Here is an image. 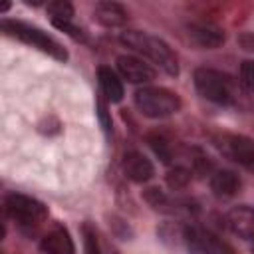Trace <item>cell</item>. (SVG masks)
Masks as SVG:
<instances>
[{
    "label": "cell",
    "mask_w": 254,
    "mask_h": 254,
    "mask_svg": "<svg viewBox=\"0 0 254 254\" xmlns=\"http://www.w3.org/2000/svg\"><path fill=\"white\" fill-rule=\"evenodd\" d=\"M119 42L137 52L139 56L147 58L153 65H157L159 69H163L165 73L169 75H179V60H177V54L171 50V46L153 36V34H147V32H139V30H125L121 32L119 36Z\"/></svg>",
    "instance_id": "obj_1"
},
{
    "label": "cell",
    "mask_w": 254,
    "mask_h": 254,
    "mask_svg": "<svg viewBox=\"0 0 254 254\" xmlns=\"http://www.w3.org/2000/svg\"><path fill=\"white\" fill-rule=\"evenodd\" d=\"M0 26H2V32L6 36H12V38H16V40H20L32 48H38L40 52L52 56L54 60H60V62L67 60V50L54 36L44 32L42 28L32 26V24L22 22V20H8V18H4L0 22Z\"/></svg>",
    "instance_id": "obj_2"
},
{
    "label": "cell",
    "mask_w": 254,
    "mask_h": 254,
    "mask_svg": "<svg viewBox=\"0 0 254 254\" xmlns=\"http://www.w3.org/2000/svg\"><path fill=\"white\" fill-rule=\"evenodd\" d=\"M133 99L141 115L149 119H165V117L175 115L181 109V97L167 87L143 85L135 91Z\"/></svg>",
    "instance_id": "obj_3"
},
{
    "label": "cell",
    "mask_w": 254,
    "mask_h": 254,
    "mask_svg": "<svg viewBox=\"0 0 254 254\" xmlns=\"http://www.w3.org/2000/svg\"><path fill=\"white\" fill-rule=\"evenodd\" d=\"M194 87L196 91L216 105H230L236 99V83L234 79L212 67H198L194 69Z\"/></svg>",
    "instance_id": "obj_4"
},
{
    "label": "cell",
    "mask_w": 254,
    "mask_h": 254,
    "mask_svg": "<svg viewBox=\"0 0 254 254\" xmlns=\"http://www.w3.org/2000/svg\"><path fill=\"white\" fill-rule=\"evenodd\" d=\"M4 208L6 214L24 230H36L38 226H42L48 218V206L28 194H20V192H10L4 198Z\"/></svg>",
    "instance_id": "obj_5"
},
{
    "label": "cell",
    "mask_w": 254,
    "mask_h": 254,
    "mask_svg": "<svg viewBox=\"0 0 254 254\" xmlns=\"http://www.w3.org/2000/svg\"><path fill=\"white\" fill-rule=\"evenodd\" d=\"M183 244L190 254H236L232 244L220 238L206 226L200 224H187L181 232Z\"/></svg>",
    "instance_id": "obj_6"
},
{
    "label": "cell",
    "mask_w": 254,
    "mask_h": 254,
    "mask_svg": "<svg viewBox=\"0 0 254 254\" xmlns=\"http://www.w3.org/2000/svg\"><path fill=\"white\" fill-rule=\"evenodd\" d=\"M214 147L232 163L254 171V141L240 133H218L212 137Z\"/></svg>",
    "instance_id": "obj_7"
},
{
    "label": "cell",
    "mask_w": 254,
    "mask_h": 254,
    "mask_svg": "<svg viewBox=\"0 0 254 254\" xmlns=\"http://www.w3.org/2000/svg\"><path fill=\"white\" fill-rule=\"evenodd\" d=\"M117 71L123 79H127L129 83H135V85H147L157 75V71L151 64H147L139 56H129V54L117 58Z\"/></svg>",
    "instance_id": "obj_8"
},
{
    "label": "cell",
    "mask_w": 254,
    "mask_h": 254,
    "mask_svg": "<svg viewBox=\"0 0 254 254\" xmlns=\"http://www.w3.org/2000/svg\"><path fill=\"white\" fill-rule=\"evenodd\" d=\"M187 30L194 44H198L200 48L214 50L224 44V30L210 20H194L187 26Z\"/></svg>",
    "instance_id": "obj_9"
},
{
    "label": "cell",
    "mask_w": 254,
    "mask_h": 254,
    "mask_svg": "<svg viewBox=\"0 0 254 254\" xmlns=\"http://www.w3.org/2000/svg\"><path fill=\"white\" fill-rule=\"evenodd\" d=\"M226 226L244 240H254V208L248 204L234 206L224 216Z\"/></svg>",
    "instance_id": "obj_10"
},
{
    "label": "cell",
    "mask_w": 254,
    "mask_h": 254,
    "mask_svg": "<svg viewBox=\"0 0 254 254\" xmlns=\"http://www.w3.org/2000/svg\"><path fill=\"white\" fill-rule=\"evenodd\" d=\"M123 173L133 183H147L155 175V167L143 153L127 151L123 155Z\"/></svg>",
    "instance_id": "obj_11"
},
{
    "label": "cell",
    "mask_w": 254,
    "mask_h": 254,
    "mask_svg": "<svg viewBox=\"0 0 254 254\" xmlns=\"http://www.w3.org/2000/svg\"><path fill=\"white\" fill-rule=\"evenodd\" d=\"M40 246H42L44 254H75L73 240H71L67 228L62 224H54L44 234Z\"/></svg>",
    "instance_id": "obj_12"
},
{
    "label": "cell",
    "mask_w": 254,
    "mask_h": 254,
    "mask_svg": "<svg viewBox=\"0 0 254 254\" xmlns=\"http://www.w3.org/2000/svg\"><path fill=\"white\" fill-rule=\"evenodd\" d=\"M93 18L95 22H99L101 26H107V28H117V26H123L129 18L127 10L117 4V2H97L95 8H93Z\"/></svg>",
    "instance_id": "obj_13"
},
{
    "label": "cell",
    "mask_w": 254,
    "mask_h": 254,
    "mask_svg": "<svg viewBox=\"0 0 254 254\" xmlns=\"http://www.w3.org/2000/svg\"><path fill=\"white\" fill-rule=\"evenodd\" d=\"M240 177L234 171L222 169V171H214L210 177V190L218 196V198H230L240 190Z\"/></svg>",
    "instance_id": "obj_14"
},
{
    "label": "cell",
    "mask_w": 254,
    "mask_h": 254,
    "mask_svg": "<svg viewBox=\"0 0 254 254\" xmlns=\"http://www.w3.org/2000/svg\"><path fill=\"white\" fill-rule=\"evenodd\" d=\"M97 79H99V87H101V95L109 101V103H119L123 99V83L119 79V75L107 67L101 65L97 69Z\"/></svg>",
    "instance_id": "obj_15"
},
{
    "label": "cell",
    "mask_w": 254,
    "mask_h": 254,
    "mask_svg": "<svg viewBox=\"0 0 254 254\" xmlns=\"http://www.w3.org/2000/svg\"><path fill=\"white\" fill-rule=\"evenodd\" d=\"M147 143H149V147L153 149V153H155L163 163H171V161H173L175 147H173V143H171L165 135H161V133H149V135H147Z\"/></svg>",
    "instance_id": "obj_16"
},
{
    "label": "cell",
    "mask_w": 254,
    "mask_h": 254,
    "mask_svg": "<svg viewBox=\"0 0 254 254\" xmlns=\"http://www.w3.org/2000/svg\"><path fill=\"white\" fill-rule=\"evenodd\" d=\"M167 185L171 190H181L185 187H189L190 179H192V171L189 167H183V165H177L175 169H171L167 173Z\"/></svg>",
    "instance_id": "obj_17"
},
{
    "label": "cell",
    "mask_w": 254,
    "mask_h": 254,
    "mask_svg": "<svg viewBox=\"0 0 254 254\" xmlns=\"http://www.w3.org/2000/svg\"><path fill=\"white\" fill-rule=\"evenodd\" d=\"M46 10H48L52 22H56V20H71L73 18V6L69 2H65V0H54V2H50L46 6Z\"/></svg>",
    "instance_id": "obj_18"
},
{
    "label": "cell",
    "mask_w": 254,
    "mask_h": 254,
    "mask_svg": "<svg viewBox=\"0 0 254 254\" xmlns=\"http://www.w3.org/2000/svg\"><path fill=\"white\" fill-rule=\"evenodd\" d=\"M238 79H240V85L246 91H252L254 93V60H246V62L240 64Z\"/></svg>",
    "instance_id": "obj_19"
},
{
    "label": "cell",
    "mask_w": 254,
    "mask_h": 254,
    "mask_svg": "<svg viewBox=\"0 0 254 254\" xmlns=\"http://www.w3.org/2000/svg\"><path fill=\"white\" fill-rule=\"evenodd\" d=\"M83 252L85 254H103L97 234H95V230H91L89 224H83Z\"/></svg>",
    "instance_id": "obj_20"
},
{
    "label": "cell",
    "mask_w": 254,
    "mask_h": 254,
    "mask_svg": "<svg viewBox=\"0 0 254 254\" xmlns=\"http://www.w3.org/2000/svg\"><path fill=\"white\" fill-rule=\"evenodd\" d=\"M54 24V28H58L60 32H65L67 36H71L73 40H79V42H85L87 38H85V32L79 28V26H75L71 20H56V22H52Z\"/></svg>",
    "instance_id": "obj_21"
},
{
    "label": "cell",
    "mask_w": 254,
    "mask_h": 254,
    "mask_svg": "<svg viewBox=\"0 0 254 254\" xmlns=\"http://www.w3.org/2000/svg\"><path fill=\"white\" fill-rule=\"evenodd\" d=\"M95 109H97V117H99L101 127L109 133V131H111V127H113V123H111V115H109V111H107V103L103 101V97H97Z\"/></svg>",
    "instance_id": "obj_22"
},
{
    "label": "cell",
    "mask_w": 254,
    "mask_h": 254,
    "mask_svg": "<svg viewBox=\"0 0 254 254\" xmlns=\"http://www.w3.org/2000/svg\"><path fill=\"white\" fill-rule=\"evenodd\" d=\"M238 42L242 44V48H244V50L254 52V34H242Z\"/></svg>",
    "instance_id": "obj_23"
}]
</instances>
